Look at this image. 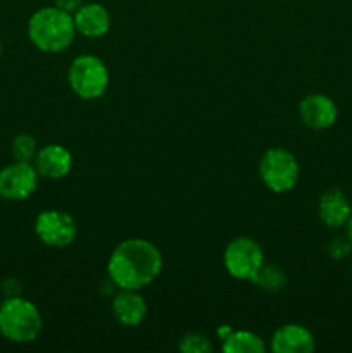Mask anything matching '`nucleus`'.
<instances>
[{"mask_svg":"<svg viewBox=\"0 0 352 353\" xmlns=\"http://www.w3.org/2000/svg\"><path fill=\"white\" fill-rule=\"evenodd\" d=\"M259 174L271 192L285 193L299 181L300 168L292 152L285 148H271L259 162Z\"/></svg>","mask_w":352,"mask_h":353,"instance_id":"nucleus-5","label":"nucleus"},{"mask_svg":"<svg viewBox=\"0 0 352 353\" xmlns=\"http://www.w3.org/2000/svg\"><path fill=\"white\" fill-rule=\"evenodd\" d=\"M317 216L321 223L331 230L345 228L349 217L352 216L351 200L342 190L328 188L317 202Z\"/></svg>","mask_w":352,"mask_h":353,"instance_id":"nucleus-10","label":"nucleus"},{"mask_svg":"<svg viewBox=\"0 0 352 353\" xmlns=\"http://www.w3.org/2000/svg\"><path fill=\"white\" fill-rule=\"evenodd\" d=\"M113 314L123 326L137 327L147 316V303L138 290H121L113 300Z\"/></svg>","mask_w":352,"mask_h":353,"instance_id":"nucleus-14","label":"nucleus"},{"mask_svg":"<svg viewBox=\"0 0 352 353\" xmlns=\"http://www.w3.org/2000/svg\"><path fill=\"white\" fill-rule=\"evenodd\" d=\"M345 236L352 241V216L349 217L347 224H345Z\"/></svg>","mask_w":352,"mask_h":353,"instance_id":"nucleus-21","label":"nucleus"},{"mask_svg":"<svg viewBox=\"0 0 352 353\" xmlns=\"http://www.w3.org/2000/svg\"><path fill=\"white\" fill-rule=\"evenodd\" d=\"M38 172L31 162L14 161L0 171V196L6 200H24L33 195Z\"/></svg>","mask_w":352,"mask_h":353,"instance_id":"nucleus-8","label":"nucleus"},{"mask_svg":"<svg viewBox=\"0 0 352 353\" xmlns=\"http://www.w3.org/2000/svg\"><path fill=\"white\" fill-rule=\"evenodd\" d=\"M76 33H81L86 38H100L109 31L110 28V14L102 3L88 2L83 3L75 14Z\"/></svg>","mask_w":352,"mask_h":353,"instance_id":"nucleus-13","label":"nucleus"},{"mask_svg":"<svg viewBox=\"0 0 352 353\" xmlns=\"http://www.w3.org/2000/svg\"><path fill=\"white\" fill-rule=\"evenodd\" d=\"M43 321L38 307L23 296H7L0 303V334L12 343H31L40 334Z\"/></svg>","mask_w":352,"mask_h":353,"instance_id":"nucleus-3","label":"nucleus"},{"mask_svg":"<svg viewBox=\"0 0 352 353\" xmlns=\"http://www.w3.org/2000/svg\"><path fill=\"white\" fill-rule=\"evenodd\" d=\"M351 272H352V268H351Z\"/></svg>","mask_w":352,"mask_h":353,"instance_id":"nucleus-23","label":"nucleus"},{"mask_svg":"<svg viewBox=\"0 0 352 353\" xmlns=\"http://www.w3.org/2000/svg\"><path fill=\"white\" fill-rule=\"evenodd\" d=\"M252 283L261 286L266 292H280L286 285V274L280 265L275 264H262Z\"/></svg>","mask_w":352,"mask_h":353,"instance_id":"nucleus-16","label":"nucleus"},{"mask_svg":"<svg viewBox=\"0 0 352 353\" xmlns=\"http://www.w3.org/2000/svg\"><path fill=\"white\" fill-rule=\"evenodd\" d=\"M35 233L48 247H68L76 238V223L64 210L48 209L38 214Z\"/></svg>","mask_w":352,"mask_h":353,"instance_id":"nucleus-7","label":"nucleus"},{"mask_svg":"<svg viewBox=\"0 0 352 353\" xmlns=\"http://www.w3.org/2000/svg\"><path fill=\"white\" fill-rule=\"evenodd\" d=\"M179 350L183 353H209L213 352V343L206 334L186 333L179 340Z\"/></svg>","mask_w":352,"mask_h":353,"instance_id":"nucleus-18","label":"nucleus"},{"mask_svg":"<svg viewBox=\"0 0 352 353\" xmlns=\"http://www.w3.org/2000/svg\"><path fill=\"white\" fill-rule=\"evenodd\" d=\"M33 165L38 176H43L48 179H61L66 174H69L72 168L71 152L57 143L45 145L43 148L38 150Z\"/></svg>","mask_w":352,"mask_h":353,"instance_id":"nucleus-11","label":"nucleus"},{"mask_svg":"<svg viewBox=\"0 0 352 353\" xmlns=\"http://www.w3.org/2000/svg\"><path fill=\"white\" fill-rule=\"evenodd\" d=\"M314 348V334L300 324H285L271 338V350L275 353H311Z\"/></svg>","mask_w":352,"mask_h":353,"instance_id":"nucleus-12","label":"nucleus"},{"mask_svg":"<svg viewBox=\"0 0 352 353\" xmlns=\"http://www.w3.org/2000/svg\"><path fill=\"white\" fill-rule=\"evenodd\" d=\"M83 6V0H55V7L66 10L69 14H75Z\"/></svg>","mask_w":352,"mask_h":353,"instance_id":"nucleus-20","label":"nucleus"},{"mask_svg":"<svg viewBox=\"0 0 352 353\" xmlns=\"http://www.w3.org/2000/svg\"><path fill=\"white\" fill-rule=\"evenodd\" d=\"M76 34L72 14L59 7H41L28 21L31 43L47 54H59L72 43Z\"/></svg>","mask_w":352,"mask_h":353,"instance_id":"nucleus-2","label":"nucleus"},{"mask_svg":"<svg viewBox=\"0 0 352 353\" xmlns=\"http://www.w3.org/2000/svg\"><path fill=\"white\" fill-rule=\"evenodd\" d=\"M224 268L228 274L242 281H252L264 264V252L261 245L248 236L235 238L224 248Z\"/></svg>","mask_w":352,"mask_h":353,"instance_id":"nucleus-6","label":"nucleus"},{"mask_svg":"<svg viewBox=\"0 0 352 353\" xmlns=\"http://www.w3.org/2000/svg\"><path fill=\"white\" fill-rule=\"evenodd\" d=\"M302 123L311 130H328L337 123V103L323 93H313L302 99L299 105Z\"/></svg>","mask_w":352,"mask_h":353,"instance_id":"nucleus-9","label":"nucleus"},{"mask_svg":"<svg viewBox=\"0 0 352 353\" xmlns=\"http://www.w3.org/2000/svg\"><path fill=\"white\" fill-rule=\"evenodd\" d=\"M0 57H2V43H0Z\"/></svg>","mask_w":352,"mask_h":353,"instance_id":"nucleus-22","label":"nucleus"},{"mask_svg":"<svg viewBox=\"0 0 352 353\" xmlns=\"http://www.w3.org/2000/svg\"><path fill=\"white\" fill-rule=\"evenodd\" d=\"M72 92L83 100H95L104 95L109 85V71L97 55H79L71 62L68 72Z\"/></svg>","mask_w":352,"mask_h":353,"instance_id":"nucleus-4","label":"nucleus"},{"mask_svg":"<svg viewBox=\"0 0 352 353\" xmlns=\"http://www.w3.org/2000/svg\"><path fill=\"white\" fill-rule=\"evenodd\" d=\"M223 350L226 353H264L266 345L261 336L252 331H228L223 338Z\"/></svg>","mask_w":352,"mask_h":353,"instance_id":"nucleus-15","label":"nucleus"},{"mask_svg":"<svg viewBox=\"0 0 352 353\" xmlns=\"http://www.w3.org/2000/svg\"><path fill=\"white\" fill-rule=\"evenodd\" d=\"M352 252V241L347 236H337L330 241L328 245V254L335 261H342V259L349 257Z\"/></svg>","mask_w":352,"mask_h":353,"instance_id":"nucleus-19","label":"nucleus"},{"mask_svg":"<svg viewBox=\"0 0 352 353\" xmlns=\"http://www.w3.org/2000/svg\"><path fill=\"white\" fill-rule=\"evenodd\" d=\"M10 154H12L14 161L19 162H33L38 154L37 140L31 134L21 133L10 143Z\"/></svg>","mask_w":352,"mask_h":353,"instance_id":"nucleus-17","label":"nucleus"},{"mask_svg":"<svg viewBox=\"0 0 352 353\" xmlns=\"http://www.w3.org/2000/svg\"><path fill=\"white\" fill-rule=\"evenodd\" d=\"M161 271V250L144 238L121 241L107 262V274L121 290H141L150 285Z\"/></svg>","mask_w":352,"mask_h":353,"instance_id":"nucleus-1","label":"nucleus"}]
</instances>
